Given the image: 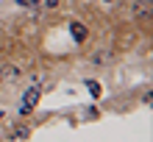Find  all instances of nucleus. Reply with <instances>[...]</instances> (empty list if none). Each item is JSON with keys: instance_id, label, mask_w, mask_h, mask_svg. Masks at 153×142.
Segmentation results:
<instances>
[{"instance_id": "obj_3", "label": "nucleus", "mask_w": 153, "mask_h": 142, "mask_svg": "<svg viewBox=\"0 0 153 142\" xmlns=\"http://www.w3.org/2000/svg\"><path fill=\"white\" fill-rule=\"evenodd\" d=\"M70 33H73L75 42H84L86 39V25L84 22H73V25H70Z\"/></svg>"}, {"instance_id": "obj_8", "label": "nucleus", "mask_w": 153, "mask_h": 142, "mask_svg": "<svg viewBox=\"0 0 153 142\" xmlns=\"http://www.w3.org/2000/svg\"><path fill=\"white\" fill-rule=\"evenodd\" d=\"M106 3H111V0H106Z\"/></svg>"}, {"instance_id": "obj_7", "label": "nucleus", "mask_w": 153, "mask_h": 142, "mask_svg": "<svg viewBox=\"0 0 153 142\" xmlns=\"http://www.w3.org/2000/svg\"><path fill=\"white\" fill-rule=\"evenodd\" d=\"M56 3H59V0H45V6H48V8H53Z\"/></svg>"}, {"instance_id": "obj_6", "label": "nucleus", "mask_w": 153, "mask_h": 142, "mask_svg": "<svg viewBox=\"0 0 153 142\" xmlns=\"http://www.w3.org/2000/svg\"><path fill=\"white\" fill-rule=\"evenodd\" d=\"M92 61H95V64H103V61H106V53H95Z\"/></svg>"}, {"instance_id": "obj_4", "label": "nucleus", "mask_w": 153, "mask_h": 142, "mask_svg": "<svg viewBox=\"0 0 153 142\" xmlns=\"http://www.w3.org/2000/svg\"><path fill=\"white\" fill-rule=\"evenodd\" d=\"M86 89H89V95H92V97H100V84H97V81H86Z\"/></svg>"}, {"instance_id": "obj_5", "label": "nucleus", "mask_w": 153, "mask_h": 142, "mask_svg": "<svg viewBox=\"0 0 153 142\" xmlns=\"http://www.w3.org/2000/svg\"><path fill=\"white\" fill-rule=\"evenodd\" d=\"M20 6H25V8H36L39 6V0H17Z\"/></svg>"}, {"instance_id": "obj_2", "label": "nucleus", "mask_w": 153, "mask_h": 142, "mask_svg": "<svg viewBox=\"0 0 153 142\" xmlns=\"http://www.w3.org/2000/svg\"><path fill=\"white\" fill-rule=\"evenodd\" d=\"M22 73H20V67L17 64H11V61H3V64H0V81H17V78H20Z\"/></svg>"}, {"instance_id": "obj_1", "label": "nucleus", "mask_w": 153, "mask_h": 142, "mask_svg": "<svg viewBox=\"0 0 153 142\" xmlns=\"http://www.w3.org/2000/svg\"><path fill=\"white\" fill-rule=\"evenodd\" d=\"M39 95H42L39 86H28V89H25V95H22V103H20V114H28L33 106L39 103Z\"/></svg>"}]
</instances>
